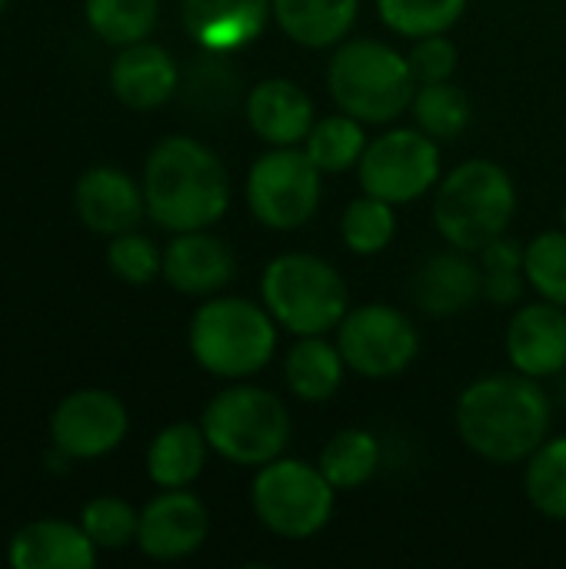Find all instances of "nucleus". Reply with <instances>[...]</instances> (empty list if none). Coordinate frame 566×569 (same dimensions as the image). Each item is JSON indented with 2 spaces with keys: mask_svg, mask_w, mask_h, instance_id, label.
Segmentation results:
<instances>
[{
  "mask_svg": "<svg viewBox=\"0 0 566 569\" xmlns=\"http://www.w3.org/2000/svg\"><path fill=\"white\" fill-rule=\"evenodd\" d=\"M7 3H10V0H0V13H3V10H7Z\"/></svg>",
  "mask_w": 566,
  "mask_h": 569,
  "instance_id": "38",
  "label": "nucleus"
},
{
  "mask_svg": "<svg viewBox=\"0 0 566 569\" xmlns=\"http://www.w3.org/2000/svg\"><path fill=\"white\" fill-rule=\"evenodd\" d=\"M220 57L224 53H214V60H203V67L193 70V80L203 83V90L187 87V90H193L190 93L193 103L203 107V110H227L234 103V97H237V73Z\"/></svg>",
  "mask_w": 566,
  "mask_h": 569,
  "instance_id": "37",
  "label": "nucleus"
},
{
  "mask_svg": "<svg viewBox=\"0 0 566 569\" xmlns=\"http://www.w3.org/2000/svg\"><path fill=\"white\" fill-rule=\"evenodd\" d=\"M83 17L103 43L127 47L150 37L160 17V0H83Z\"/></svg>",
  "mask_w": 566,
  "mask_h": 569,
  "instance_id": "27",
  "label": "nucleus"
},
{
  "mask_svg": "<svg viewBox=\"0 0 566 569\" xmlns=\"http://www.w3.org/2000/svg\"><path fill=\"white\" fill-rule=\"evenodd\" d=\"M360 0H274L277 27L307 50L337 47L357 20Z\"/></svg>",
  "mask_w": 566,
  "mask_h": 569,
  "instance_id": "22",
  "label": "nucleus"
},
{
  "mask_svg": "<svg viewBox=\"0 0 566 569\" xmlns=\"http://www.w3.org/2000/svg\"><path fill=\"white\" fill-rule=\"evenodd\" d=\"M367 123H360L357 117L350 113H334V117H324L310 127L307 140H304V150L307 157L314 160V167L327 177V173H347L350 167L360 163L364 150H367V133H364Z\"/></svg>",
  "mask_w": 566,
  "mask_h": 569,
  "instance_id": "26",
  "label": "nucleus"
},
{
  "mask_svg": "<svg viewBox=\"0 0 566 569\" xmlns=\"http://www.w3.org/2000/svg\"><path fill=\"white\" fill-rule=\"evenodd\" d=\"M244 117L267 147H297L317 123L310 93L287 77H267L247 90Z\"/></svg>",
  "mask_w": 566,
  "mask_h": 569,
  "instance_id": "17",
  "label": "nucleus"
},
{
  "mask_svg": "<svg viewBox=\"0 0 566 569\" xmlns=\"http://www.w3.org/2000/svg\"><path fill=\"white\" fill-rule=\"evenodd\" d=\"M73 210L80 223L100 237H117L137 230L147 217L143 183H137L120 167H90L77 177L73 187Z\"/></svg>",
  "mask_w": 566,
  "mask_h": 569,
  "instance_id": "14",
  "label": "nucleus"
},
{
  "mask_svg": "<svg viewBox=\"0 0 566 569\" xmlns=\"http://www.w3.org/2000/svg\"><path fill=\"white\" fill-rule=\"evenodd\" d=\"M107 267L123 283L143 287V283H150V280H157L163 273V250L150 237H143L140 230H127V233L110 237Z\"/></svg>",
  "mask_w": 566,
  "mask_h": 569,
  "instance_id": "35",
  "label": "nucleus"
},
{
  "mask_svg": "<svg viewBox=\"0 0 566 569\" xmlns=\"http://www.w3.org/2000/svg\"><path fill=\"white\" fill-rule=\"evenodd\" d=\"M340 237H344L347 250L357 253V257L384 253L397 237L394 203H387L380 197H370V193L350 200L344 217H340Z\"/></svg>",
  "mask_w": 566,
  "mask_h": 569,
  "instance_id": "30",
  "label": "nucleus"
},
{
  "mask_svg": "<svg viewBox=\"0 0 566 569\" xmlns=\"http://www.w3.org/2000/svg\"><path fill=\"white\" fill-rule=\"evenodd\" d=\"M327 90L344 113L387 127L410 110L417 80L400 50L374 37H357L337 43L327 63Z\"/></svg>",
  "mask_w": 566,
  "mask_h": 569,
  "instance_id": "3",
  "label": "nucleus"
},
{
  "mask_svg": "<svg viewBox=\"0 0 566 569\" xmlns=\"http://www.w3.org/2000/svg\"><path fill=\"white\" fill-rule=\"evenodd\" d=\"M414 303L430 317H454L470 310L484 297V270L470 250H437L420 260L410 283Z\"/></svg>",
  "mask_w": 566,
  "mask_h": 569,
  "instance_id": "16",
  "label": "nucleus"
},
{
  "mask_svg": "<svg viewBox=\"0 0 566 569\" xmlns=\"http://www.w3.org/2000/svg\"><path fill=\"white\" fill-rule=\"evenodd\" d=\"M380 20L410 40L447 33L467 10V0H377Z\"/></svg>",
  "mask_w": 566,
  "mask_h": 569,
  "instance_id": "31",
  "label": "nucleus"
},
{
  "mask_svg": "<svg viewBox=\"0 0 566 569\" xmlns=\"http://www.w3.org/2000/svg\"><path fill=\"white\" fill-rule=\"evenodd\" d=\"M324 173L307 150L270 147L247 173V207L267 230H300L320 207Z\"/></svg>",
  "mask_w": 566,
  "mask_h": 569,
  "instance_id": "9",
  "label": "nucleus"
},
{
  "mask_svg": "<svg viewBox=\"0 0 566 569\" xmlns=\"http://www.w3.org/2000/svg\"><path fill=\"white\" fill-rule=\"evenodd\" d=\"M524 490L537 513L566 523V433L547 437L537 447V453L527 460Z\"/></svg>",
  "mask_w": 566,
  "mask_h": 569,
  "instance_id": "28",
  "label": "nucleus"
},
{
  "mask_svg": "<svg viewBox=\"0 0 566 569\" xmlns=\"http://www.w3.org/2000/svg\"><path fill=\"white\" fill-rule=\"evenodd\" d=\"M237 273L234 250L207 230H183L163 247V280L187 297H214Z\"/></svg>",
  "mask_w": 566,
  "mask_h": 569,
  "instance_id": "18",
  "label": "nucleus"
},
{
  "mask_svg": "<svg viewBox=\"0 0 566 569\" xmlns=\"http://www.w3.org/2000/svg\"><path fill=\"white\" fill-rule=\"evenodd\" d=\"M180 87V70L170 50L150 40L120 47L110 63V90L130 110H157Z\"/></svg>",
  "mask_w": 566,
  "mask_h": 569,
  "instance_id": "20",
  "label": "nucleus"
},
{
  "mask_svg": "<svg viewBox=\"0 0 566 569\" xmlns=\"http://www.w3.org/2000/svg\"><path fill=\"white\" fill-rule=\"evenodd\" d=\"M97 547L80 523L70 520H33L10 537L7 563L13 569H90Z\"/></svg>",
  "mask_w": 566,
  "mask_h": 569,
  "instance_id": "21",
  "label": "nucleus"
},
{
  "mask_svg": "<svg viewBox=\"0 0 566 569\" xmlns=\"http://www.w3.org/2000/svg\"><path fill=\"white\" fill-rule=\"evenodd\" d=\"M337 490L317 463L277 457L264 463L250 487V507L264 530L280 540H310L334 517Z\"/></svg>",
  "mask_w": 566,
  "mask_h": 569,
  "instance_id": "8",
  "label": "nucleus"
},
{
  "mask_svg": "<svg viewBox=\"0 0 566 569\" xmlns=\"http://www.w3.org/2000/svg\"><path fill=\"white\" fill-rule=\"evenodd\" d=\"M410 110L417 127L434 140H457L470 127V100L454 80L417 83Z\"/></svg>",
  "mask_w": 566,
  "mask_h": 569,
  "instance_id": "29",
  "label": "nucleus"
},
{
  "mask_svg": "<svg viewBox=\"0 0 566 569\" xmlns=\"http://www.w3.org/2000/svg\"><path fill=\"white\" fill-rule=\"evenodd\" d=\"M80 527L93 540L97 550H123L137 543L140 513L120 497H97L83 507Z\"/></svg>",
  "mask_w": 566,
  "mask_h": 569,
  "instance_id": "34",
  "label": "nucleus"
},
{
  "mask_svg": "<svg viewBox=\"0 0 566 569\" xmlns=\"http://www.w3.org/2000/svg\"><path fill=\"white\" fill-rule=\"evenodd\" d=\"M457 433L487 463H527L550 437L554 407L527 373H490L474 380L457 400Z\"/></svg>",
  "mask_w": 566,
  "mask_h": 569,
  "instance_id": "1",
  "label": "nucleus"
},
{
  "mask_svg": "<svg viewBox=\"0 0 566 569\" xmlns=\"http://www.w3.org/2000/svg\"><path fill=\"white\" fill-rule=\"evenodd\" d=\"M260 303L294 337H317L340 327L350 290L334 263L317 253H280L264 267Z\"/></svg>",
  "mask_w": 566,
  "mask_h": 569,
  "instance_id": "7",
  "label": "nucleus"
},
{
  "mask_svg": "<svg viewBox=\"0 0 566 569\" xmlns=\"http://www.w3.org/2000/svg\"><path fill=\"white\" fill-rule=\"evenodd\" d=\"M317 467L324 470V477L334 483L337 493H350L367 487L377 470H380V443L370 430L364 427H347L340 433H334L320 457Z\"/></svg>",
  "mask_w": 566,
  "mask_h": 569,
  "instance_id": "25",
  "label": "nucleus"
},
{
  "mask_svg": "<svg viewBox=\"0 0 566 569\" xmlns=\"http://www.w3.org/2000/svg\"><path fill=\"white\" fill-rule=\"evenodd\" d=\"M344 373H347V360H344L337 340L330 343L327 333L297 337V343L290 347L287 360H284L287 390L304 403L330 400L344 387Z\"/></svg>",
  "mask_w": 566,
  "mask_h": 569,
  "instance_id": "23",
  "label": "nucleus"
},
{
  "mask_svg": "<svg viewBox=\"0 0 566 569\" xmlns=\"http://www.w3.org/2000/svg\"><path fill=\"white\" fill-rule=\"evenodd\" d=\"M200 427L220 460L260 470L264 463L284 457L294 420L277 393L254 383H234L207 403Z\"/></svg>",
  "mask_w": 566,
  "mask_h": 569,
  "instance_id": "6",
  "label": "nucleus"
},
{
  "mask_svg": "<svg viewBox=\"0 0 566 569\" xmlns=\"http://www.w3.org/2000/svg\"><path fill=\"white\" fill-rule=\"evenodd\" d=\"M147 217L170 230H207L230 207V177L224 160L200 140L173 133L153 143L143 163Z\"/></svg>",
  "mask_w": 566,
  "mask_h": 569,
  "instance_id": "2",
  "label": "nucleus"
},
{
  "mask_svg": "<svg viewBox=\"0 0 566 569\" xmlns=\"http://www.w3.org/2000/svg\"><path fill=\"white\" fill-rule=\"evenodd\" d=\"M210 443L200 423H170L147 447V477L160 490H187L207 467Z\"/></svg>",
  "mask_w": 566,
  "mask_h": 569,
  "instance_id": "24",
  "label": "nucleus"
},
{
  "mask_svg": "<svg viewBox=\"0 0 566 569\" xmlns=\"http://www.w3.org/2000/svg\"><path fill=\"white\" fill-rule=\"evenodd\" d=\"M270 17L274 0H183V27L210 53L250 47Z\"/></svg>",
  "mask_w": 566,
  "mask_h": 569,
  "instance_id": "19",
  "label": "nucleus"
},
{
  "mask_svg": "<svg viewBox=\"0 0 566 569\" xmlns=\"http://www.w3.org/2000/svg\"><path fill=\"white\" fill-rule=\"evenodd\" d=\"M507 357L517 373L547 380L566 370V307L550 300L527 303L510 317Z\"/></svg>",
  "mask_w": 566,
  "mask_h": 569,
  "instance_id": "15",
  "label": "nucleus"
},
{
  "mask_svg": "<svg viewBox=\"0 0 566 569\" xmlns=\"http://www.w3.org/2000/svg\"><path fill=\"white\" fill-rule=\"evenodd\" d=\"M337 347L347 370L357 377L390 380L420 357V333L404 310L390 303H360L340 320Z\"/></svg>",
  "mask_w": 566,
  "mask_h": 569,
  "instance_id": "11",
  "label": "nucleus"
},
{
  "mask_svg": "<svg viewBox=\"0 0 566 569\" xmlns=\"http://www.w3.org/2000/svg\"><path fill=\"white\" fill-rule=\"evenodd\" d=\"M564 230H566V200H564Z\"/></svg>",
  "mask_w": 566,
  "mask_h": 569,
  "instance_id": "39",
  "label": "nucleus"
},
{
  "mask_svg": "<svg viewBox=\"0 0 566 569\" xmlns=\"http://www.w3.org/2000/svg\"><path fill=\"white\" fill-rule=\"evenodd\" d=\"M210 513L190 490H160L143 510L137 527V547L143 557L173 563L197 553L207 543Z\"/></svg>",
  "mask_w": 566,
  "mask_h": 569,
  "instance_id": "13",
  "label": "nucleus"
},
{
  "mask_svg": "<svg viewBox=\"0 0 566 569\" xmlns=\"http://www.w3.org/2000/svg\"><path fill=\"white\" fill-rule=\"evenodd\" d=\"M280 323L264 303L244 297H210L190 317V357L220 380H247L260 373L277 350Z\"/></svg>",
  "mask_w": 566,
  "mask_h": 569,
  "instance_id": "4",
  "label": "nucleus"
},
{
  "mask_svg": "<svg viewBox=\"0 0 566 569\" xmlns=\"http://www.w3.org/2000/svg\"><path fill=\"white\" fill-rule=\"evenodd\" d=\"M127 430L130 413L123 400L100 387L67 393L50 413V443L70 460H100L113 453Z\"/></svg>",
  "mask_w": 566,
  "mask_h": 569,
  "instance_id": "12",
  "label": "nucleus"
},
{
  "mask_svg": "<svg viewBox=\"0 0 566 569\" xmlns=\"http://www.w3.org/2000/svg\"><path fill=\"white\" fill-rule=\"evenodd\" d=\"M407 60H410L417 83H440V80H454L460 53L447 33H430V37L414 40V50L407 53Z\"/></svg>",
  "mask_w": 566,
  "mask_h": 569,
  "instance_id": "36",
  "label": "nucleus"
},
{
  "mask_svg": "<svg viewBox=\"0 0 566 569\" xmlns=\"http://www.w3.org/2000/svg\"><path fill=\"white\" fill-rule=\"evenodd\" d=\"M527 283L540 300L566 307V230H544L524 247Z\"/></svg>",
  "mask_w": 566,
  "mask_h": 569,
  "instance_id": "32",
  "label": "nucleus"
},
{
  "mask_svg": "<svg viewBox=\"0 0 566 569\" xmlns=\"http://www.w3.org/2000/svg\"><path fill=\"white\" fill-rule=\"evenodd\" d=\"M357 180L364 193L394 207L414 203L440 183V147L420 127H394L367 143Z\"/></svg>",
  "mask_w": 566,
  "mask_h": 569,
  "instance_id": "10",
  "label": "nucleus"
},
{
  "mask_svg": "<svg viewBox=\"0 0 566 569\" xmlns=\"http://www.w3.org/2000/svg\"><path fill=\"white\" fill-rule=\"evenodd\" d=\"M517 213V187L510 173L484 157L457 163L434 193L437 233L457 247L480 253L490 240L504 237Z\"/></svg>",
  "mask_w": 566,
  "mask_h": 569,
  "instance_id": "5",
  "label": "nucleus"
},
{
  "mask_svg": "<svg viewBox=\"0 0 566 569\" xmlns=\"http://www.w3.org/2000/svg\"><path fill=\"white\" fill-rule=\"evenodd\" d=\"M480 270H484V297L497 307H510L520 300L527 270H524V247L510 240L507 233L490 240L480 250Z\"/></svg>",
  "mask_w": 566,
  "mask_h": 569,
  "instance_id": "33",
  "label": "nucleus"
}]
</instances>
